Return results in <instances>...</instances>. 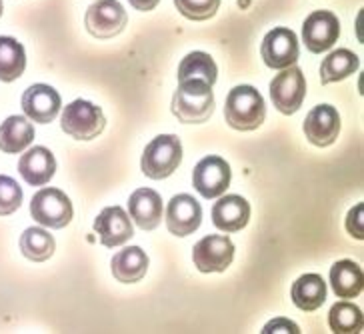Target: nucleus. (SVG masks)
<instances>
[{
  "mask_svg": "<svg viewBox=\"0 0 364 334\" xmlns=\"http://www.w3.org/2000/svg\"><path fill=\"white\" fill-rule=\"evenodd\" d=\"M60 95L48 85H34L22 97V110L24 114L38 124L53 122L60 112Z\"/></svg>",
  "mask_w": 364,
  "mask_h": 334,
  "instance_id": "nucleus-14",
  "label": "nucleus"
},
{
  "mask_svg": "<svg viewBox=\"0 0 364 334\" xmlns=\"http://www.w3.org/2000/svg\"><path fill=\"white\" fill-rule=\"evenodd\" d=\"M31 215L46 228H65L73 220V203L58 188H43L33 196Z\"/></svg>",
  "mask_w": 364,
  "mask_h": 334,
  "instance_id": "nucleus-5",
  "label": "nucleus"
},
{
  "mask_svg": "<svg viewBox=\"0 0 364 334\" xmlns=\"http://www.w3.org/2000/svg\"><path fill=\"white\" fill-rule=\"evenodd\" d=\"M306 95V80L299 66L282 68V72L277 75L270 82V98L274 107L282 114H294Z\"/></svg>",
  "mask_w": 364,
  "mask_h": 334,
  "instance_id": "nucleus-6",
  "label": "nucleus"
},
{
  "mask_svg": "<svg viewBox=\"0 0 364 334\" xmlns=\"http://www.w3.org/2000/svg\"><path fill=\"white\" fill-rule=\"evenodd\" d=\"M34 141V126L24 117H11L0 124V151L18 154Z\"/></svg>",
  "mask_w": 364,
  "mask_h": 334,
  "instance_id": "nucleus-21",
  "label": "nucleus"
},
{
  "mask_svg": "<svg viewBox=\"0 0 364 334\" xmlns=\"http://www.w3.org/2000/svg\"><path fill=\"white\" fill-rule=\"evenodd\" d=\"M363 284V269L353 260H338L331 269V286L338 298H356Z\"/></svg>",
  "mask_w": 364,
  "mask_h": 334,
  "instance_id": "nucleus-20",
  "label": "nucleus"
},
{
  "mask_svg": "<svg viewBox=\"0 0 364 334\" xmlns=\"http://www.w3.org/2000/svg\"><path fill=\"white\" fill-rule=\"evenodd\" d=\"M174 117L186 124H200L215 112L213 87L204 80H184L172 97Z\"/></svg>",
  "mask_w": 364,
  "mask_h": 334,
  "instance_id": "nucleus-1",
  "label": "nucleus"
},
{
  "mask_svg": "<svg viewBox=\"0 0 364 334\" xmlns=\"http://www.w3.org/2000/svg\"><path fill=\"white\" fill-rule=\"evenodd\" d=\"M130 218L142 230H152L161 225L162 220V198L161 194L152 188H139L130 194L129 198Z\"/></svg>",
  "mask_w": 364,
  "mask_h": 334,
  "instance_id": "nucleus-18",
  "label": "nucleus"
},
{
  "mask_svg": "<svg viewBox=\"0 0 364 334\" xmlns=\"http://www.w3.org/2000/svg\"><path fill=\"white\" fill-rule=\"evenodd\" d=\"M182 162V144L174 134H161L150 142L142 154V173L152 181L168 178Z\"/></svg>",
  "mask_w": 364,
  "mask_h": 334,
  "instance_id": "nucleus-3",
  "label": "nucleus"
},
{
  "mask_svg": "<svg viewBox=\"0 0 364 334\" xmlns=\"http://www.w3.org/2000/svg\"><path fill=\"white\" fill-rule=\"evenodd\" d=\"M324 301H326V282L318 274H304L292 284V302L300 311L312 313L321 308Z\"/></svg>",
  "mask_w": 364,
  "mask_h": 334,
  "instance_id": "nucleus-22",
  "label": "nucleus"
},
{
  "mask_svg": "<svg viewBox=\"0 0 364 334\" xmlns=\"http://www.w3.org/2000/svg\"><path fill=\"white\" fill-rule=\"evenodd\" d=\"M0 16H2V0H0Z\"/></svg>",
  "mask_w": 364,
  "mask_h": 334,
  "instance_id": "nucleus-33",
  "label": "nucleus"
},
{
  "mask_svg": "<svg viewBox=\"0 0 364 334\" xmlns=\"http://www.w3.org/2000/svg\"><path fill=\"white\" fill-rule=\"evenodd\" d=\"M341 36V22L328 11H314L302 24V41L314 54L326 53Z\"/></svg>",
  "mask_w": 364,
  "mask_h": 334,
  "instance_id": "nucleus-9",
  "label": "nucleus"
},
{
  "mask_svg": "<svg viewBox=\"0 0 364 334\" xmlns=\"http://www.w3.org/2000/svg\"><path fill=\"white\" fill-rule=\"evenodd\" d=\"M54 238L44 228H26L21 237V250L26 259L44 262L54 254Z\"/></svg>",
  "mask_w": 364,
  "mask_h": 334,
  "instance_id": "nucleus-26",
  "label": "nucleus"
},
{
  "mask_svg": "<svg viewBox=\"0 0 364 334\" xmlns=\"http://www.w3.org/2000/svg\"><path fill=\"white\" fill-rule=\"evenodd\" d=\"M250 205L238 194L220 196L213 206V222L223 232H238L248 225Z\"/></svg>",
  "mask_w": 364,
  "mask_h": 334,
  "instance_id": "nucleus-16",
  "label": "nucleus"
},
{
  "mask_svg": "<svg viewBox=\"0 0 364 334\" xmlns=\"http://www.w3.org/2000/svg\"><path fill=\"white\" fill-rule=\"evenodd\" d=\"M95 230L102 242V247L114 248L129 242L132 238V222L130 216L120 206H108L95 220Z\"/></svg>",
  "mask_w": 364,
  "mask_h": 334,
  "instance_id": "nucleus-15",
  "label": "nucleus"
},
{
  "mask_svg": "<svg viewBox=\"0 0 364 334\" xmlns=\"http://www.w3.org/2000/svg\"><path fill=\"white\" fill-rule=\"evenodd\" d=\"M63 130L76 141H92L105 130V114L100 107L88 100H75L63 112Z\"/></svg>",
  "mask_w": 364,
  "mask_h": 334,
  "instance_id": "nucleus-4",
  "label": "nucleus"
},
{
  "mask_svg": "<svg viewBox=\"0 0 364 334\" xmlns=\"http://www.w3.org/2000/svg\"><path fill=\"white\" fill-rule=\"evenodd\" d=\"M18 173L26 184L44 186L46 183H50V178L56 173L54 154L44 146H34L22 154L21 162H18Z\"/></svg>",
  "mask_w": 364,
  "mask_h": 334,
  "instance_id": "nucleus-17",
  "label": "nucleus"
},
{
  "mask_svg": "<svg viewBox=\"0 0 364 334\" xmlns=\"http://www.w3.org/2000/svg\"><path fill=\"white\" fill-rule=\"evenodd\" d=\"M218 78V68L213 56L206 53H191L182 58L178 66V82L184 80H204L206 85H215Z\"/></svg>",
  "mask_w": 364,
  "mask_h": 334,
  "instance_id": "nucleus-24",
  "label": "nucleus"
},
{
  "mask_svg": "<svg viewBox=\"0 0 364 334\" xmlns=\"http://www.w3.org/2000/svg\"><path fill=\"white\" fill-rule=\"evenodd\" d=\"M130 6H134L136 11H142V12H149V11H154L156 9V4L161 2V0H129Z\"/></svg>",
  "mask_w": 364,
  "mask_h": 334,
  "instance_id": "nucleus-32",
  "label": "nucleus"
},
{
  "mask_svg": "<svg viewBox=\"0 0 364 334\" xmlns=\"http://www.w3.org/2000/svg\"><path fill=\"white\" fill-rule=\"evenodd\" d=\"M341 117L338 110L331 104H318L309 112L304 120V134L314 146H331L338 139Z\"/></svg>",
  "mask_w": 364,
  "mask_h": 334,
  "instance_id": "nucleus-13",
  "label": "nucleus"
},
{
  "mask_svg": "<svg viewBox=\"0 0 364 334\" xmlns=\"http://www.w3.org/2000/svg\"><path fill=\"white\" fill-rule=\"evenodd\" d=\"M264 334H270V333H292V334H299V326L294 323H290L289 318H274L272 323H268L264 326Z\"/></svg>",
  "mask_w": 364,
  "mask_h": 334,
  "instance_id": "nucleus-31",
  "label": "nucleus"
},
{
  "mask_svg": "<svg viewBox=\"0 0 364 334\" xmlns=\"http://www.w3.org/2000/svg\"><path fill=\"white\" fill-rule=\"evenodd\" d=\"M182 16L191 21H208L220 6V0H174Z\"/></svg>",
  "mask_w": 364,
  "mask_h": 334,
  "instance_id": "nucleus-28",
  "label": "nucleus"
},
{
  "mask_svg": "<svg viewBox=\"0 0 364 334\" xmlns=\"http://www.w3.org/2000/svg\"><path fill=\"white\" fill-rule=\"evenodd\" d=\"M328 324L332 333L348 334L363 330V311L353 302H336L328 314Z\"/></svg>",
  "mask_w": 364,
  "mask_h": 334,
  "instance_id": "nucleus-27",
  "label": "nucleus"
},
{
  "mask_svg": "<svg viewBox=\"0 0 364 334\" xmlns=\"http://www.w3.org/2000/svg\"><path fill=\"white\" fill-rule=\"evenodd\" d=\"M193 186L203 198H218L230 186V166L220 156H206L194 166Z\"/></svg>",
  "mask_w": 364,
  "mask_h": 334,
  "instance_id": "nucleus-8",
  "label": "nucleus"
},
{
  "mask_svg": "<svg viewBox=\"0 0 364 334\" xmlns=\"http://www.w3.org/2000/svg\"><path fill=\"white\" fill-rule=\"evenodd\" d=\"M26 68V54L18 41L12 36H0V80L12 82L22 76Z\"/></svg>",
  "mask_w": 364,
  "mask_h": 334,
  "instance_id": "nucleus-25",
  "label": "nucleus"
},
{
  "mask_svg": "<svg viewBox=\"0 0 364 334\" xmlns=\"http://www.w3.org/2000/svg\"><path fill=\"white\" fill-rule=\"evenodd\" d=\"M267 117L264 98L255 87L232 88L226 97L225 119L235 130H255L258 129Z\"/></svg>",
  "mask_w": 364,
  "mask_h": 334,
  "instance_id": "nucleus-2",
  "label": "nucleus"
},
{
  "mask_svg": "<svg viewBox=\"0 0 364 334\" xmlns=\"http://www.w3.org/2000/svg\"><path fill=\"white\" fill-rule=\"evenodd\" d=\"M203 222V208L191 194L172 196L166 208V227L176 237H188L198 230Z\"/></svg>",
  "mask_w": 364,
  "mask_h": 334,
  "instance_id": "nucleus-12",
  "label": "nucleus"
},
{
  "mask_svg": "<svg viewBox=\"0 0 364 334\" xmlns=\"http://www.w3.org/2000/svg\"><path fill=\"white\" fill-rule=\"evenodd\" d=\"M127 11L118 0H98L86 11V28L97 38H112L124 31Z\"/></svg>",
  "mask_w": 364,
  "mask_h": 334,
  "instance_id": "nucleus-7",
  "label": "nucleus"
},
{
  "mask_svg": "<svg viewBox=\"0 0 364 334\" xmlns=\"http://www.w3.org/2000/svg\"><path fill=\"white\" fill-rule=\"evenodd\" d=\"M110 266H112V274L118 282H124V284L139 282L146 274L149 257L140 247L122 248L120 252L112 257Z\"/></svg>",
  "mask_w": 364,
  "mask_h": 334,
  "instance_id": "nucleus-19",
  "label": "nucleus"
},
{
  "mask_svg": "<svg viewBox=\"0 0 364 334\" xmlns=\"http://www.w3.org/2000/svg\"><path fill=\"white\" fill-rule=\"evenodd\" d=\"M235 259V244L228 237H204L193 250L194 266L200 272H225Z\"/></svg>",
  "mask_w": 364,
  "mask_h": 334,
  "instance_id": "nucleus-10",
  "label": "nucleus"
},
{
  "mask_svg": "<svg viewBox=\"0 0 364 334\" xmlns=\"http://www.w3.org/2000/svg\"><path fill=\"white\" fill-rule=\"evenodd\" d=\"M358 65H360V60L353 50H346V48L334 50L322 60L321 82L322 85H331V82L344 80L358 70Z\"/></svg>",
  "mask_w": 364,
  "mask_h": 334,
  "instance_id": "nucleus-23",
  "label": "nucleus"
},
{
  "mask_svg": "<svg viewBox=\"0 0 364 334\" xmlns=\"http://www.w3.org/2000/svg\"><path fill=\"white\" fill-rule=\"evenodd\" d=\"M260 53L270 68L274 70L289 68L299 60V38L290 28L279 26L264 36Z\"/></svg>",
  "mask_w": 364,
  "mask_h": 334,
  "instance_id": "nucleus-11",
  "label": "nucleus"
},
{
  "mask_svg": "<svg viewBox=\"0 0 364 334\" xmlns=\"http://www.w3.org/2000/svg\"><path fill=\"white\" fill-rule=\"evenodd\" d=\"M346 228H348V232L353 235L354 238H358V240H363V205H356L348 212V218H346Z\"/></svg>",
  "mask_w": 364,
  "mask_h": 334,
  "instance_id": "nucleus-30",
  "label": "nucleus"
},
{
  "mask_svg": "<svg viewBox=\"0 0 364 334\" xmlns=\"http://www.w3.org/2000/svg\"><path fill=\"white\" fill-rule=\"evenodd\" d=\"M22 205V188L11 176H0V216L12 215Z\"/></svg>",
  "mask_w": 364,
  "mask_h": 334,
  "instance_id": "nucleus-29",
  "label": "nucleus"
}]
</instances>
